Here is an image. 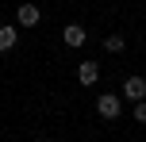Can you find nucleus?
<instances>
[{"label":"nucleus","mask_w":146,"mask_h":142,"mask_svg":"<svg viewBox=\"0 0 146 142\" xmlns=\"http://www.w3.org/2000/svg\"><path fill=\"white\" fill-rule=\"evenodd\" d=\"M119 112H123V104H119L115 92H104V96L96 100V115H100V119H119Z\"/></svg>","instance_id":"obj_1"},{"label":"nucleus","mask_w":146,"mask_h":142,"mask_svg":"<svg viewBox=\"0 0 146 142\" xmlns=\"http://www.w3.org/2000/svg\"><path fill=\"white\" fill-rule=\"evenodd\" d=\"M85 27H81V23H66V27H62V42L69 46V50H77V46H85Z\"/></svg>","instance_id":"obj_2"},{"label":"nucleus","mask_w":146,"mask_h":142,"mask_svg":"<svg viewBox=\"0 0 146 142\" xmlns=\"http://www.w3.org/2000/svg\"><path fill=\"white\" fill-rule=\"evenodd\" d=\"M123 96L127 100H146V77H127L123 81Z\"/></svg>","instance_id":"obj_3"},{"label":"nucleus","mask_w":146,"mask_h":142,"mask_svg":"<svg viewBox=\"0 0 146 142\" xmlns=\"http://www.w3.org/2000/svg\"><path fill=\"white\" fill-rule=\"evenodd\" d=\"M77 81L81 85H96L100 81V65H96V61H81L77 65Z\"/></svg>","instance_id":"obj_4"},{"label":"nucleus","mask_w":146,"mask_h":142,"mask_svg":"<svg viewBox=\"0 0 146 142\" xmlns=\"http://www.w3.org/2000/svg\"><path fill=\"white\" fill-rule=\"evenodd\" d=\"M15 15H19L23 27H38V19H42V12H38L35 4H19V12H15Z\"/></svg>","instance_id":"obj_5"},{"label":"nucleus","mask_w":146,"mask_h":142,"mask_svg":"<svg viewBox=\"0 0 146 142\" xmlns=\"http://www.w3.org/2000/svg\"><path fill=\"white\" fill-rule=\"evenodd\" d=\"M12 46H15V27L0 23V50H12Z\"/></svg>","instance_id":"obj_6"},{"label":"nucleus","mask_w":146,"mask_h":142,"mask_svg":"<svg viewBox=\"0 0 146 142\" xmlns=\"http://www.w3.org/2000/svg\"><path fill=\"white\" fill-rule=\"evenodd\" d=\"M104 50L119 54V50H123V35H108V38H104Z\"/></svg>","instance_id":"obj_7"},{"label":"nucleus","mask_w":146,"mask_h":142,"mask_svg":"<svg viewBox=\"0 0 146 142\" xmlns=\"http://www.w3.org/2000/svg\"><path fill=\"white\" fill-rule=\"evenodd\" d=\"M135 123H146V100H135Z\"/></svg>","instance_id":"obj_8"},{"label":"nucleus","mask_w":146,"mask_h":142,"mask_svg":"<svg viewBox=\"0 0 146 142\" xmlns=\"http://www.w3.org/2000/svg\"><path fill=\"white\" fill-rule=\"evenodd\" d=\"M0 23H4V19H0Z\"/></svg>","instance_id":"obj_9"}]
</instances>
